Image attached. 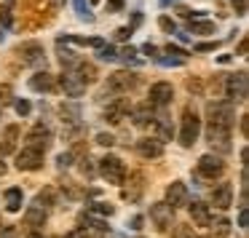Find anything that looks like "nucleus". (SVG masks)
Listing matches in <instances>:
<instances>
[{"instance_id": "obj_45", "label": "nucleus", "mask_w": 249, "mask_h": 238, "mask_svg": "<svg viewBox=\"0 0 249 238\" xmlns=\"http://www.w3.org/2000/svg\"><path fill=\"white\" fill-rule=\"evenodd\" d=\"M233 6H236V14L238 17H244V14H247V0H231Z\"/></svg>"}, {"instance_id": "obj_52", "label": "nucleus", "mask_w": 249, "mask_h": 238, "mask_svg": "<svg viewBox=\"0 0 249 238\" xmlns=\"http://www.w3.org/2000/svg\"><path fill=\"white\" fill-rule=\"evenodd\" d=\"M247 115H244V118H241V131H244V136H247V131H249V123H247Z\"/></svg>"}, {"instance_id": "obj_33", "label": "nucleus", "mask_w": 249, "mask_h": 238, "mask_svg": "<svg viewBox=\"0 0 249 238\" xmlns=\"http://www.w3.org/2000/svg\"><path fill=\"white\" fill-rule=\"evenodd\" d=\"M89 209L94 211V214H102V217H110L113 214V204H107V201H99V204H89Z\"/></svg>"}, {"instance_id": "obj_25", "label": "nucleus", "mask_w": 249, "mask_h": 238, "mask_svg": "<svg viewBox=\"0 0 249 238\" xmlns=\"http://www.w3.org/2000/svg\"><path fill=\"white\" fill-rule=\"evenodd\" d=\"M24 222H27L30 227H43L46 225V209H40V206H30L27 211H24Z\"/></svg>"}, {"instance_id": "obj_42", "label": "nucleus", "mask_w": 249, "mask_h": 238, "mask_svg": "<svg viewBox=\"0 0 249 238\" xmlns=\"http://www.w3.org/2000/svg\"><path fill=\"white\" fill-rule=\"evenodd\" d=\"M97 145L110 147V145H115V136L113 134H97Z\"/></svg>"}, {"instance_id": "obj_51", "label": "nucleus", "mask_w": 249, "mask_h": 238, "mask_svg": "<svg viewBox=\"0 0 249 238\" xmlns=\"http://www.w3.org/2000/svg\"><path fill=\"white\" fill-rule=\"evenodd\" d=\"M3 97H11V88H8V86H0V104L6 102Z\"/></svg>"}, {"instance_id": "obj_46", "label": "nucleus", "mask_w": 249, "mask_h": 238, "mask_svg": "<svg viewBox=\"0 0 249 238\" xmlns=\"http://www.w3.org/2000/svg\"><path fill=\"white\" fill-rule=\"evenodd\" d=\"M124 8V0H107V11H121Z\"/></svg>"}, {"instance_id": "obj_3", "label": "nucleus", "mask_w": 249, "mask_h": 238, "mask_svg": "<svg viewBox=\"0 0 249 238\" xmlns=\"http://www.w3.org/2000/svg\"><path fill=\"white\" fill-rule=\"evenodd\" d=\"M99 174H102L110 185H124L126 182V166L118 155H105L102 161H99Z\"/></svg>"}, {"instance_id": "obj_39", "label": "nucleus", "mask_w": 249, "mask_h": 238, "mask_svg": "<svg viewBox=\"0 0 249 238\" xmlns=\"http://www.w3.org/2000/svg\"><path fill=\"white\" fill-rule=\"evenodd\" d=\"M14 110H17V115H30V102L27 99H17V102H14Z\"/></svg>"}, {"instance_id": "obj_19", "label": "nucleus", "mask_w": 249, "mask_h": 238, "mask_svg": "<svg viewBox=\"0 0 249 238\" xmlns=\"http://www.w3.org/2000/svg\"><path fill=\"white\" fill-rule=\"evenodd\" d=\"M137 153H140L142 158H161L163 155V145L158 139H150V136H145V139H137L134 142Z\"/></svg>"}, {"instance_id": "obj_4", "label": "nucleus", "mask_w": 249, "mask_h": 238, "mask_svg": "<svg viewBox=\"0 0 249 238\" xmlns=\"http://www.w3.org/2000/svg\"><path fill=\"white\" fill-rule=\"evenodd\" d=\"M247 72H238V75H228L225 78V97L231 99V104L247 102Z\"/></svg>"}, {"instance_id": "obj_12", "label": "nucleus", "mask_w": 249, "mask_h": 238, "mask_svg": "<svg viewBox=\"0 0 249 238\" xmlns=\"http://www.w3.org/2000/svg\"><path fill=\"white\" fill-rule=\"evenodd\" d=\"M150 220L158 230H169V227H172V220H174V209L166 204H153L150 206Z\"/></svg>"}, {"instance_id": "obj_31", "label": "nucleus", "mask_w": 249, "mask_h": 238, "mask_svg": "<svg viewBox=\"0 0 249 238\" xmlns=\"http://www.w3.org/2000/svg\"><path fill=\"white\" fill-rule=\"evenodd\" d=\"M72 3H75V14L83 19V22H94V14L89 11V3H86V0H72Z\"/></svg>"}, {"instance_id": "obj_17", "label": "nucleus", "mask_w": 249, "mask_h": 238, "mask_svg": "<svg viewBox=\"0 0 249 238\" xmlns=\"http://www.w3.org/2000/svg\"><path fill=\"white\" fill-rule=\"evenodd\" d=\"M129 102H126V99H115V102H110L107 104V110H105V120H107V123H113V126H118L121 120L126 118V115H129Z\"/></svg>"}, {"instance_id": "obj_53", "label": "nucleus", "mask_w": 249, "mask_h": 238, "mask_svg": "<svg viewBox=\"0 0 249 238\" xmlns=\"http://www.w3.org/2000/svg\"><path fill=\"white\" fill-rule=\"evenodd\" d=\"M6 171H8V166L3 161H0V177H6Z\"/></svg>"}, {"instance_id": "obj_23", "label": "nucleus", "mask_w": 249, "mask_h": 238, "mask_svg": "<svg viewBox=\"0 0 249 238\" xmlns=\"http://www.w3.org/2000/svg\"><path fill=\"white\" fill-rule=\"evenodd\" d=\"M72 72H75V78L83 83V86H91V83L97 81V67L89 65V62H78V65L72 67Z\"/></svg>"}, {"instance_id": "obj_16", "label": "nucleus", "mask_w": 249, "mask_h": 238, "mask_svg": "<svg viewBox=\"0 0 249 238\" xmlns=\"http://www.w3.org/2000/svg\"><path fill=\"white\" fill-rule=\"evenodd\" d=\"M19 126L17 123H11V126H6L3 129V136H0V158L3 155H11L14 150H17V142H19Z\"/></svg>"}, {"instance_id": "obj_14", "label": "nucleus", "mask_w": 249, "mask_h": 238, "mask_svg": "<svg viewBox=\"0 0 249 238\" xmlns=\"http://www.w3.org/2000/svg\"><path fill=\"white\" fill-rule=\"evenodd\" d=\"M59 86H62V91H65L70 99H78V97H83V94H86V86L78 81L72 70H65V75L59 78Z\"/></svg>"}, {"instance_id": "obj_50", "label": "nucleus", "mask_w": 249, "mask_h": 238, "mask_svg": "<svg viewBox=\"0 0 249 238\" xmlns=\"http://www.w3.org/2000/svg\"><path fill=\"white\" fill-rule=\"evenodd\" d=\"M142 217H134V220H131V230H142Z\"/></svg>"}, {"instance_id": "obj_40", "label": "nucleus", "mask_w": 249, "mask_h": 238, "mask_svg": "<svg viewBox=\"0 0 249 238\" xmlns=\"http://www.w3.org/2000/svg\"><path fill=\"white\" fill-rule=\"evenodd\" d=\"M81 171H83V177H94V169H91V158H83L81 161Z\"/></svg>"}, {"instance_id": "obj_30", "label": "nucleus", "mask_w": 249, "mask_h": 238, "mask_svg": "<svg viewBox=\"0 0 249 238\" xmlns=\"http://www.w3.org/2000/svg\"><path fill=\"white\" fill-rule=\"evenodd\" d=\"M11 8H14V0H3V8H0V22H3V27H11L14 24Z\"/></svg>"}, {"instance_id": "obj_20", "label": "nucleus", "mask_w": 249, "mask_h": 238, "mask_svg": "<svg viewBox=\"0 0 249 238\" xmlns=\"http://www.w3.org/2000/svg\"><path fill=\"white\" fill-rule=\"evenodd\" d=\"M30 88L33 91H38V94H43V91H54L56 88V81H54V75L51 72H35L33 78H30Z\"/></svg>"}, {"instance_id": "obj_11", "label": "nucleus", "mask_w": 249, "mask_h": 238, "mask_svg": "<svg viewBox=\"0 0 249 238\" xmlns=\"http://www.w3.org/2000/svg\"><path fill=\"white\" fill-rule=\"evenodd\" d=\"M43 166V153L33 150V147H24L17 155V169L19 171H38Z\"/></svg>"}, {"instance_id": "obj_1", "label": "nucleus", "mask_w": 249, "mask_h": 238, "mask_svg": "<svg viewBox=\"0 0 249 238\" xmlns=\"http://www.w3.org/2000/svg\"><path fill=\"white\" fill-rule=\"evenodd\" d=\"M198 134H201V118H198L193 104H188V107L182 110V118H179V145L193 147L196 139H198Z\"/></svg>"}, {"instance_id": "obj_13", "label": "nucleus", "mask_w": 249, "mask_h": 238, "mask_svg": "<svg viewBox=\"0 0 249 238\" xmlns=\"http://www.w3.org/2000/svg\"><path fill=\"white\" fill-rule=\"evenodd\" d=\"M206 142L212 147H217L220 153L231 150V129H220V126H209L206 129Z\"/></svg>"}, {"instance_id": "obj_9", "label": "nucleus", "mask_w": 249, "mask_h": 238, "mask_svg": "<svg viewBox=\"0 0 249 238\" xmlns=\"http://www.w3.org/2000/svg\"><path fill=\"white\" fill-rule=\"evenodd\" d=\"M172 99H174L172 83L161 81V83H153V86H150V94H147V104H153V107H166Z\"/></svg>"}, {"instance_id": "obj_21", "label": "nucleus", "mask_w": 249, "mask_h": 238, "mask_svg": "<svg viewBox=\"0 0 249 238\" xmlns=\"http://www.w3.org/2000/svg\"><path fill=\"white\" fill-rule=\"evenodd\" d=\"M188 209H190V217H193V222H196L198 227H209V225H212V211H209V206H206V204L193 201Z\"/></svg>"}, {"instance_id": "obj_36", "label": "nucleus", "mask_w": 249, "mask_h": 238, "mask_svg": "<svg viewBox=\"0 0 249 238\" xmlns=\"http://www.w3.org/2000/svg\"><path fill=\"white\" fill-rule=\"evenodd\" d=\"M166 54H169V56H174V59H182V62H185L188 51H185V49H179L177 43H169V46H166Z\"/></svg>"}, {"instance_id": "obj_38", "label": "nucleus", "mask_w": 249, "mask_h": 238, "mask_svg": "<svg viewBox=\"0 0 249 238\" xmlns=\"http://www.w3.org/2000/svg\"><path fill=\"white\" fill-rule=\"evenodd\" d=\"M220 49V40H206V43H196V51L198 54H206V51H214Z\"/></svg>"}, {"instance_id": "obj_8", "label": "nucleus", "mask_w": 249, "mask_h": 238, "mask_svg": "<svg viewBox=\"0 0 249 238\" xmlns=\"http://www.w3.org/2000/svg\"><path fill=\"white\" fill-rule=\"evenodd\" d=\"M27 145L24 147H33V150H38V153H46L49 150V145H51V131H49V126H43V123H35L33 129H30V134H27Z\"/></svg>"}, {"instance_id": "obj_44", "label": "nucleus", "mask_w": 249, "mask_h": 238, "mask_svg": "<svg viewBox=\"0 0 249 238\" xmlns=\"http://www.w3.org/2000/svg\"><path fill=\"white\" fill-rule=\"evenodd\" d=\"M131 33H134L131 27H118V30H115V38H118V40H129Z\"/></svg>"}, {"instance_id": "obj_2", "label": "nucleus", "mask_w": 249, "mask_h": 238, "mask_svg": "<svg viewBox=\"0 0 249 238\" xmlns=\"http://www.w3.org/2000/svg\"><path fill=\"white\" fill-rule=\"evenodd\" d=\"M206 118H209V126L231 129L233 120H236V107L231 102H209L206 104Z\"/></svg>"}, {"instance_id": "obj_5", "label": "nucleus", "mask_w": 249, "mask_h": 238, "mask_svg": "<svg viewBox=\"0 0 249 238\" xmlns=\"http://www.w3.org/2000/svg\"><path fill=\"white\" fill-rule=\"evenodd\" d=\"M140 83V75L137 72H129V70H118L107 78V91L113 94H124V91H131V88Z\"/></svg>"}, {"instance_id": "obj_29", "label": "nucleus", "mask_w": 249, "mask_h": 238, "mask_svg": "<svg viewBox=\"0 0 249 238\" xmlns=\"http://www.w3.org/2000/svg\"><path fill=\"white\" fill-rule=\"evenodd\" d=\"M193 35H214V22H190Z\"/></svg>"}, {"instance_id": "obj_27", "label": "nucleus", "mask_w": 249, "mask_h": 238, "mask_svg": "<svg viewBox=\"0 0 249 238\" xmlns=\"http://www.w3.org/2000/svg\"><path fill=\"white\" fill-rule=\"evenodd\" d=\"M59 113L67 123H78V120H81V107H78V104H62Z\"/></svg>"}, {"instance_id": "obj_6", "label": "nucleus", "mask_w": 249, "mask_h": 238, "mask_svg": "<svg viewBox=\"0 0 249 238\" xmlns=\"http://www.w3.org/2000/svg\"><path fill=\"white\" fill-rule=\"evenodd\" d=\"M225 174V163H222L220 155H201L198 158V177L204 179H220Z\"/></svg>"}, {"instance_id": "obj_35", "label": "nucleus", "mask_w": 249, "mask_h": 238, "mask_svg": "<svg viewBox=\"0 0 249 238\" xmlns=\"http://www.w3.org/2000/svg\"><path fill=\"white\" fill-rule=\"evenodd\" d=\"M54 204V193L51 190H43V193H38V198H35V206H40V209H46V206Z\"/></svg>"}, {"instance_id": "obj_48", "label": "nucleus", "mask_w": 249, "mask_h": 238, "mask_svg": "<svg viewBox=\"0 0 249 238\" xmlns=\"http://www.w3.org/2000/svg\"><path fill=\"white\" fill-rule=\"evenodd\" d=\"M65 238H86V230H83V227H75V230H70Z\"/></svg>"}, {"instance_id": "obj_18", "label": "nucleus", "mask_w": 249, "mask_h": 238, "mask_svg": "<svg viewBox=\"0 0 249 238\" xmlns=\"http://www.w3.org/2000/svg\"><path fill=\"white\" fill-rule=\"evenodd\" d=\"M231 204H233V187H231V182L217 185V187L212 190V206H217V209H231Z\"/></svg>"}, {"instance_id": "obj_56", "label": "nucleus", "mask_w": 249, "mask_h": 238, "mask_svg": "<svg viewBox=\"0 0 249 238\" xmlns=\"http://www.w3.org/2000/svg\"><path fill=\"white\" fill-rule=\"evenodd\" d=\"M0 43H3V33H0Z\"/></svg>"}, {"instance_id": "obj_37", "label": "nucleus", "mask_w": 249, "mask_h": 238, "mask_svg": "<svg viewBox=\"0 0 249 238\" xmlns=\"http://www.w3.org/2000/svg\"><path fill=\"white\" fill-rule=\"evenodd\" d=\"M158 27H161L163 33H169V35L177 33V24H174V19H169V17H161V19H158Z\"/></svg>"}, {"instance_id": "obj_32", "label": "nucleus", "mask_w": 249, "mask_h": 238, "mask_svg": "<svg viewBox=\"0 0 249 238\" xmlns=\"http://www.w3.org/2000/svg\"><path fill=\"white\" fill-rule=\"evenodd\" d=\"M97 56H99L102 62H115V59H118V51H115V46H107V43H105L102 49H97Z\"/></svg>"}, {"instance_id": "obj_41", "label": "nucleus", "mask_w": 249, "mask_h": 238, "mask_svg": "<svg viewBox=\"0 0 249 238\" xmlns=\"http://www.w3.org/2000/svg\"><path fill=\"white\" fill-rule=\"evenodd\" d=\"M70 161H72V153H59V155H56L59 169H67V166H70Z\"/></svg>"}, {"instance_id": "obj_47", "label": "nucleus", "mask_w": 249, "mask_h": 238, "mask_svg": "<svg viewBox=\"0 0 249 238\" xmlns=\"http://www.w3.org/2000/svg\"><path fill=\"white\" fill-rule=\"evenodd\" d=\"M142 51H145L147 56H153V59H156V56H158V49H156V46H153V43H145V46H142Z\"/></svg>"}, {"instance_id": "obj_10", "label": "nucleus", "mask_w": 249, "mask_h": 238, "mask_svg": "<svg viewBox=\"0 0 249 238\" xmlns=\"http://www.w3.org/2000/svg\"><path fill=\"white\" fill-rule=\"evenodd\" d=\"M163 204H166V206H172V209H179V206H188V204H190V193H188V187H185V182L174 179V182L166 187V201H163Z\"/></svg>"}, {"instance_id": "obj_34", "label": "nucleus", "mask_w": 249, "mask_h": 238, "mask_svg": "<svg viewBox=\"0 0 249 238\" xmlns=\"http://www.w3.org/2000/svg\"><path fill=\"white\" fill-rule=\"evenodd\" d=\"M118 56H121V59H126V62H131V65H140V62H142L140 56H137V49H134V46H126V49L121 51Z\"/></svg>"}, {"instance_id": "obj_49", "label": "nucleus", "mask_w": 249, "mask_h": 238, "mask_svg": "<svg viewBox=\"0 0 249 238\" xmlns=\"http://www.w3.org/2000/svg\"><path fill=\"white\" fill-rule=\"evenodd\" d=\"M0 238H17V227H3V233H0Z\"/></svg>"}, {"instance_id": "obj_22", "label": "nucleus", "mask_w": 249, "mask_h": 238, "mask_svg": "<svg viewBox=\"0 0 249 238\" xmlns=\"http://www.w3.org/2000/svg\"><path fill=\"white\" fill-rule=\"evenodd\" d=\"M153 129H156V139L158 142H169V139H172V134H174L172 120H169L166 113H161L158 118H153Z\"/></svg>"}, {"instance_id": "obj_28", "label": "nucleus", "mask_w": 249, "mask_h": 238, "mask_svg": "<svg viewBox=\"0 0 249 238\" xmlns=\"http://www.w3.org/2000/svg\"><path fill=\"white\" fill-rule=\"evenodd\" d=\"M212 236H214V238H228V236H231V222H228L225 217L217 220L214 225H212Z\"/></svg>"}, {"instance_id": "obj_54", "label": "nucleus", "mask_w": 249, "mask_h": 238, "mask_svg": "<svg viewBox=\"0 0 249 238\" xmlns=\"http://www.w3.org/2000/svg\"><path fill=\"white\" fill-rule=\"evenodd\" d=\"M158 3H161V6H169V3H177V0H158Z\"/></svg>"}, {"instance_id": "obj_24", "label": "nucleus", "mask_w": 249, "mask_h": 238, "mask_svg": "<svg viewBox=\"0 0 249 238\" xmlns=\"http://www.w3.org/2000/svg\"><path fill=\"white\" fill-rule=\"evenodd\" d=\"M131 113V120H134V126H140V129H145L147 123L153 120V104H140V107H134V110H129Z\"/></svg>"}, {"instance_id": "obj_7", "label": "nucleus", "mask_w": 249, "mask_h": 238, "mask_svg": "<svg viewBox=\"0 0 249 238\" xmlns=\"http://www.w3.org/2000/svg\"><path fill=\"white\" fill-rule=\"evenodd\" d=\"M17 54H19V59H22V65H27V67H38V65H43L46 62V51H43V46L40 43H22L17 49Z\"/></svg>"}, {"instance_id": "obj_43", "label": "nucleus", "mask_w": 249, "mask_h": 238, "mask_svg": "<svg viewBox=\"0 0 249 238\" xmlns=\"http://www.w3.org/2000/svg\"><path fill=\"white\" fill-rule=\"evenodd\" d=\"M247 225H249V214H247V206H241V211H238V227L247 230Z\"/></svg>"}, {"instance_id": "obj_55", "label": "nucleus", "mask_w": 249, "mask_h": 238, "mask_svg": "<svg viewBox=\"0 0 249 238\" xmlns=\"http://www.w3.org/2000/svg\"><path fill=\"white\" fill-rule=\"evenodd\" d=\"M27 238H43V236H40V233H33V236H27Z\"/></svg>"}, {"instance_id": "obj_15", "label": "nucleus", "mask_w": 249, "mask_h": 238, "mask_svg": "<svg viewBox=\"0 0 249 238\" xmlns=\"http://www.w3.org/2000/svg\"><path fill=\"white\" fill-rule=\"evenodd\" d=\"M142 193H145V174L142 171H134L129 177V187H124V198L126 201H131V204H137V201L142 198Z\"/></svg>"}, {"instance_id": "obj_26", "label": "nucleus", "mask_w": 249, "mask_h": 238, "mask_svg": "<svg viewBox=\"0 0 249 238\" xmlns=\"http://www.w3.org/2000/svg\"><path fill=\"white\" fill-rule=\"evenodd\" d=\"M3 198H6V209L8 211H19V209H22V190H19V187H8Z\"/></svg>"}]
</instances>
